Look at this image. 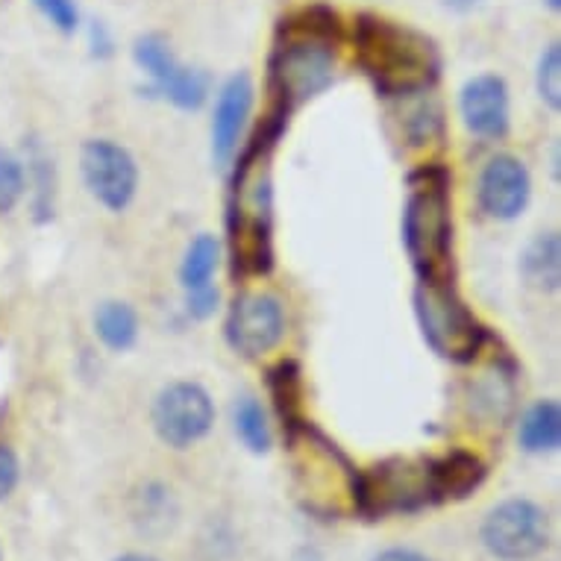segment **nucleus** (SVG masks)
Instances as JSON below:
<instances>
[{"label":"nucleus","instance_id":"obj_9","mask_svg":"<svg viewBox=\"0 0 561 561\" xmlns=\"http://www.w3.org/2000/svg\"><path fill=\"white\" fill-rule=\"evenodd\" d=\"M85 192L112 215L127 213L138 194V165L133 153L112 138H89L80 150Z\"/></svg>","mask_w":561,"mask_h":561},{"label":"nucleus","instance_id":"obj_2","mask_svg":"<svg viewBox=\"0 0 561 561\" xmlns=\"http://www.w3.org/2000/svg\"><path fill=\"white\" fill-rule=\"evenodd\" d=\"M356 56L382 98H417L438 80V50L424 33L397 21L362 15L356 24Z\"/></svg>","mask_w":561,"mask_h":561},{"label":"nucleus","instance_id":"obj_22","mask_svg":"<svg viewBox=\"0 0 561 561\" xmlns=\"http://www.w3.org/2000/svg\"><path fill=\"white\" fill-rule=\"evenodd\" d=\"M232 426H236L239 442L250 453L265 456L274 447V433H271V424H267V414L253 394H241L232 403Z\"/></svg>","mask_w":561,"mask_h":561},{"label":"nucleus","instance_id":"obj_16","mask_svg":"<svg viewBox=\"0 0 561 561\" xmlns=\"http://www.w3.org/2000/svg\"><path fill=\"white\" fill-rule=\"evenodd\" d=\"M267 394L283 421V433L304 421V368L300 362L283 359L265 374Z\"/></svg>","mask_w":561,"mask_h":561},{"label":"nucleus","instance_id":"obj_12","mask_svg":"<svg viewBox=\"0 0 561 561\" xmlns=\"http://www.w3.org/2000/svg\"><path fill=\"white\" fill-rule=\"evenodd\" d=\"M479 209L491 221L512 224L526 213V206L533 201V176L529 168L512 153H497L488 159L477 183Z\"/></svg>","mask_w":561,"mask_h":561},{"label":"nucleus","instance_id":"obj_30","mask_svg":"<svg viewBox=\"0 0 561 561\" xmlns=\"http://www.w3.org/2000/svg\"><path fill=\"white\" fill-rule=\"evenodd\" d=\"M370 561H435L426 552L409 550V547H388V550L377 552Z\"/></svg>","mask_w":561,"mask_h":561},{"label":"nucleus","instance_id":"obj_13","mask_svg":"<svg viewBox=\"0 0 561 561\" xmlns=\"http://www.w3.org/2000/svg\"><path fill=\"white\" fill-rule=\"evenodd\" d=\"M459 115L479 138H506L512 129V98L500 75H477L461 85Z\"/></svg>","mask_w":561,"mask_h":561},{"label":"nucleus","instance_id":"obj_18","mask_svg":"<svg viewBox=\"0 0 561 561\" xmlns=\"http://www.w3.org/2000/svg\"><path fill=\"white\" fill-rule=\"evenodd\" d=\"M526 283L541 291H559L561 283V239L559 232H538L520 259Z\"/></svg>","mask_w":561,"mask_h":561},{"label":"nucleus","instance_id":"obj_14","mask_svg":"<svg viewBox=\"0 0 561 561\" xmlns=\"http://www.w3.org/2000/svg\"><path fill=\"white\" fill-rule=\"evenodd\" d=\"M253 80L248 71L232 75L218 92L213 115V162L215 168H230L239 153L241 129L253 110Z\"/></svg>","mask_w":561,"mask_h":561},{"label":"nucleus","instance_id":"obj_5","mask_svg":"<svg viewBox=\"0 0 561 561\" xmlns=\"http://www.w3.org/2000/svg\"><path fill=\"white\" fill-rule=\"evenodd\" d=\"M412 304L421 335L442 359L468 365L482 353L488 330L456 295L453 279H417Z\"/></svg>","mask_w":561,"mask_h":561},{"label":"nucleus","instance_id":"obj_1","mask_svg":"<svg viewBox=\"0 0 561 561\" xmlns=\"http://www.w3.org/2000/svg\"><path fill=\"white\" fill-rule=\"evenodd\" d=\"M288 115L271 110L232 168L227 239L232 274L265 276L274 267V150Z\"/></svg>","mask_w":561,"mask_h":561},{"label":"nucleus","instance_id":"obj_23","mask_svg":"<svg viewBox=\"0 0 561 561\" xmlns=\"http://www.w3.org/2000/svg\"><path fill=\"white\" fill-rule=\"evenodd\" d=\"M136 524L145 533H165L176 520V503L171 497V491L159 482H148V485L136 491V508H133Z\"/></svg>","mask_w":561,"mask_h":561},{"label":"nucleus","instance_id":"obj_4","mask_svg":"<svg viewBox=\"0 0 561 561\" xmlns=\"http://www.w3.org/2000/svg\"><path fill=\"white\" fill-rule=\"evenodd\" d=\"M403 248L417 279H453L450 171L444 165H424L409 174Z\"/></svg>","mask_w":561,"mask_h":561},{"label":"nucleus","instance_id":"obj_8","mask_svg":"<svg viewBox=\"0 0 561 561\" xmlns=\"http://www.w3.org/2000/svg\"><path fill=\"white\" fill-rule=\"evenodd\" d=\"M150 424L162 444L174 450H188L215 426V403L201 382L180 379L157 394L150 409Z\"/></svg>","mask_w":561,"mask_h":561},{"label":"nucleus","instance_id":"obj_21","mask_svg":"<svg viewBox=\"0 0 561 561\" xmlns=\"http://www.w3.org/2000/svg\"><path fill=\"white\" fill-rule=\"evenodd\" d=\"M30 185H33V215H36V221H50L56 206V168L38 138H30L27 188Z\"/></svg>","mask_w":561,"mask_h":561},{"label":"nucleus","instance_id":"obj_25","mask_svg":"<svg viewBox=\"0 0 561 561\" xmlns=\"http://www.w3.org/2000/svg\"><path fill=\"white\" fill-rule=\"evenodd\" d=\"M27 194V165L19 153L0 148V215H10Z\"/></svg>","mask_w":561,"mask_h":561},{"label":"nucleus","instance_id":"obj_7","mask_svg":"<svg viewBox=\"0 0 561 561\" xmlns=\"http://www.w3.org/2000/svg\"><path fill=\"white\" fill-rule=\"evenodd\" d=\"M479 541L500 561H529L550 543V515L529 497H508L488 508Z\"/></svg>","mask_w":561,"mask_h":561},{"label":"nucleus","instance_id":"obj_15","mask_svg":"<svg viewBox=\"0 0 561 561\" xmlns=\"http://www.w3.org/2000/svg\"><path fill=\"white\" fill-rule=\"evenodd\" d=\"M488 477L485 461L468 450H450L430 459V479H433L435 506L442 503H456V500L470 497Z\"/></svg>","mask_w":561,"mask_h":561},{"label":"nucleus","instance_id":"obj_33","mask_svg":"<svg viewBox=\"0 0 561 561\" xmlns=\"http://www.w3.org/2000/svg\"><path fill=\"white\" fill-rule=\"evenodd\" d=\"M0 561H3V552H0Z\"/></svg>","mask_w":561,"mask_h":561},{"label":"nucleus","instance_id":"obj_3","mask_svg":"<svg viewBox=\"0 0 561 561\" xmlns=\"http://www.w3.org/2000/svg\"><path fill=\"white\" fill-rule=\"evenodd\" d=\"M286 42H279L267 68V89L274 94L271 110L291 115L304 103L330 89L335 77V54L330 38L335 33V12L312 7L286 24Z\"/></svg>","mask_w":561,"mask_h":561},{"label":"nucleus","instance_id":"obj_28","mask_svg":"<svg viewBox=\"0 0 561 561\" xmlns=\"http://www.w3.org/2000/svg\"><path fill=\"white\" fill-rule=\"evenodd\" d=\"M218 304H221V295L218 288H201V291H188L185 295V309L192 314L194 321H209L215 312H218Z\"/></svg>","mask_w":561,"mask_h":561},{"label":"nucleus","instance_id":"obj_32","mask_svg":"<svg viewBox=\"0 0 561 561\" xmlns=\"http://www.w3.org/2000/svg\"><path fill=\"white\" fill-rule=\"evenodd\" d=\"M112 561H159L157 556H148V552H124V556H115Z\"/></svg>","mask_w":561,"mask_h":561},{"label":"nucleus","instance_id":"obj_24","mask_svg":"<svg viewBox=\"0 0 561 561\" xmlns=\"http://www.w3.org/2000/svg\"><path fill=\"white\" fill-rule=\"evenodd\" d=\"M491 379L485 382H479L473 388V394H470V405L477 409L479 414H485L488 421H494V417H506L508 405H512V377L503 374L497 368V374H488Z\"/></svg>","mask_w":561,"mask_h":561},{"label":"nucleus","instance_id":"obj_26","mask_svg":"<svg viewBox=\"0 0 561 561\" xmlns=\"http://www.w3.org/2000/svg\"><path fill=\"white\" fill-rule=\"evenodd\" d=\"M535 85H538V98L547 103L552 112L561 110V47L559 42L547 45V50L538 59V71H535Z\"/></svg>","mask_w":561,"mask_h":561},{"label":"nucleus","instance_id":"obj_20","mask_svg":"<svg viewBox=\"0 0 561 561\" xmlns=\"http://www.w3.org/2000/svg\"><path fill=\"white\" fill-rule=\"evenodd\" d=\"M218 265H221V241L215 239L213 232H201L180 262V286L185 295L215 286L213 279Z\"/></svg>","mask_w":561,"mask_h":561},{"label":"nucleus","instance_id":"obj_17","mask_svg":"<svg viewBox=\"0 0 561 561\" xmlns=\"http://www.w3.org/2000/svg\"><path fill=\"white\" fill-rule=\"evenodd\" d=\"M517 444L529 456L556 453L561 447V405L556 400H538L524 412L517 426Z\"/></svg>","mask_w":561,"mask_h":561},{"label":"nucleus","instance_id":"obj_11","mask_svg":"<svg viewBox=\"0 0 561 561\" xmlns=\"http://www.w3.org/2000/svg\"><path fill=\"white\" fill-rule=\"evenodd\" d=\"M224 335L241 359H262L286 335V306L267 291H248L232 300Z\"/></svg>","mask_w":561,"mask_h":561},{"label":"nucleus","instance_id":"obj_6","mask_svg":"<svg viewBox=\"0 0 561 561\" xmlns=\"http://www.w3.org/2000/svg\"><path fill=\"white\" fill-rule=\"evenodd\" d=\"M435 506L430 459H386L359 470L353 485V512L365 520L414 515Z\"/></svg>","mask_w":561,"mask_h":561},{"label":"nucleus","instance_id":"obj_31","mask_svg":"<svg viewBox=\"0 0 561 561\" xmlns=\"http://www.w3.org/2000/svg\"><path fill=\"white\" fill-rule=\"evenodd\" d=\"M442 3L453 12H473L477 7H482V0H442Z\"/></svg>","mask_w":561,"mask_h":561},{"label":"nucleus","instance_id":"obj_29","mask_svg":"<svg viewBox=\"0 0 561 561\" xmlns=\"http://www.w3.org/2000/svg\"><path fill=\"white\" fill-rule=\"evenodd\" d=\"M19 479H21L19 456L12 453V447L0 444V503L10 497L15 488H19Z\"/></svg>","mask_w":561,"mask_h":561},{"label":"nucleus","instance_id":"obj_10","mask_svg":"<svg viewBox=\"0 0 561 561\" xmlns=\"http://www.w3.org/2000/svg\"><path fill=\"white\" fill-rule=\"evenodd\" d=\"M133 59L153 80L157 94L183 112L201 110L209 98V77L176 59L162 33H145L133 45Z\"/></svg>","mask_w":561,"mask_h":561},{"label":"nucleus","instance_id":"obj_27","mask_svg":"<svg viewBox=\"0 0 561 561\" xmlns=\"http://www.w3.org/2000/svg\"><path fill=\"white\" fill-rule=\"evenodd\" d=\"M45 21L54 30H59L62 36H71L77 27H80V10H77L75 0H33Z\"/></svg>","mask_w":561,"mask_h":561},{"label":"nucleus","instance_id":"obj_19","mask_svg":"<svg viewBox=\"0 0 561 561\" xmlns=\"http://www.w3.org/2000/svg\"><path fill=\"white\" fill-rule=\"evenodd\" d=\"M94 335L112 353H127L138 341V314L124 300H103L94 309Z\"/></svg>","mask_w":561,"mask_h":561}]
</instances>
